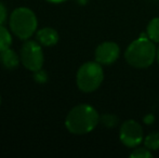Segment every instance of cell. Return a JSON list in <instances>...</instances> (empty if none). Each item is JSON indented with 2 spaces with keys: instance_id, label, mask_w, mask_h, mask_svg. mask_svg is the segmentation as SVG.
I'll return each mask as SVG.
<instances>
[{
  "instance_id": "obj_5",
  "label": "cell",
  "mask_w": 159,
  "mask_h": 158,
  "mask_svg": "<svg viewBox=\"0 0 159 158\" xmlns=\"http://www.w3.org/2000/svg\"><path fill=\"white\" fill-rule=\"evenodd\" d=\"M21 63L30 72L40 70L43 65V52L39 43L36 41H27L23 44L20 53Z\"/></svg>"
},
{
  "instance_id": "obj_1",
  "label": "cell",
  "mask_w": 159,
  "mask_h": 158,
  "mask_svg": "<svg viewBox=\"0 0 159 158\" xmlns=\"http://www.w3.org/2000/svg\"><path fill=\"white\" fill-rule=\"evenodd\" d=\"M100 116L95 108L88 104L77 105L67 114L65 127L73 134H86L98 126Z\"/></svg>"
},
{
  "instance_id": "obj_9",
  "label": "cell",
  "mask_w": 159,
  "mask_h": 158,
  "mask_svg": "<svg viewBox=\"0 0 159 158\" xmlns=\"http://www.w3.org/2000/svg\"><path fill=\"white\" fill-rule=\"evenodd\" d=\"M0 62H1V64L6 68L13 70V68L17 67V65L21 62V59H20V56L14 51L9 48L7 50L0 52Z\"/></svg>"
},
{
  "instance_id": "obj_16",
  "label": "cell",
  "mask_w": 159,
  "mask_h": 158,
  "mask_svg": "<svg viewBox=\"0 0 159 158\" xmlns=\"http://www.w3.org/2000/svg\"><path fill=\"white\" fill-rule=\"evenodd\" d=\"M7 19V9L2 2H0V25L4 23Z\"/></svg>"
},
{
  "instance_id": "obj_17",
  "label": "cell",
  "mask_w": 159,
  "mask_h": 158,
  "mask_svg": "<svg viewBox=\"0 0 159 158\" xmlns=\"http://www.w3.org/2000/svg\"><path fill=\"white\" fill-rule=\"evenodd\" d=\"M154 115H152V114H148V115H146V116L144 117V121H145V124H153L154 122Z\"/></svg>"
},
{
  "instance_id": "obj_12",
  "label": "cell",
  "mask_w": 159,
  "mask_h": 158,
  "mask_svg": "<svg viewBox=\"0 0 159 158\" xmlns=\"http://www.w3.org/2000/svg\"><path fill=\"white\" fill-rule=\"evenodd\" d=\"M144 144L148 150H159V132H153L145 138Z\"/></svg>"
},
{
  "instance_id": "obj_8",
  "label": "cell",
  "mask_w": 159,
  "mask_h": 158,
  "mask_svg": "<svg viewBox=\"0 0 159 158\" xmlns=\"http://www.w3.org/2000/svg\"><path fill=\"white\" fill-rule=\"evenodd\" d=\"M37 40L40 44L46 47H52L59 41V34L55 29L51 27L41 28L37 33Z\"/></svg>"
},
{
  "instance_id": "obj_14",
  "label": "cell",
  "mask_w": 159,
  "mask_h": 158,
  "mask_svg": "<svg viewBox=\"0 0 159 158\" xmlns=\"http://www.w3.org/2000/svg\"><path fill=\"white\" fill-rule=\"evenodd\" d=\"M130 157L133 158H149L152 157V153L149 152L148 148L145 147H141V148H136L134 150V152H132L130 154Z\"/></svg>"
},
{
  "instance_id": "obj_20",
  "label": "cell",
  "mask_w": 159,
  "mask_h": 158,
  "mask_svg": "<svg viewBox=\"0 0 159 158\" xmlns=\"http://www.w3.org/2000/svg\"><path fill=\"white\" fill-rule=\"evenodd\" d=\"M156 57H157V61H158V63H159V48L157 49V56H156Z\"/></svg>"
},
{
  "instance_id": "obj_13",
  "label": "cell",
  "mask_w": 159,
  "mask_h": 158,
  "mask_svg": "<svg viewBox=\"0 0 159 158\" xmlns=\"http://www.w3.org/2000/svg\"><path fill=\"white\" fill-rule=\"evenodd\" d=\"M100 121L106 128H114V127L117 126L118 118L113 114H105L100 118Z\"/></svg>"
},
{
  "instance_id": "obj_11",
  "label": "cell",
  "mask_w": 159,
  "mask_h": 158,
  "mask_svg": "<svg viewBox=\"0 0 159 158\" xmlns=\"http://www.w3.org/2000/svg\"><path fill=\"white\" fill-rule=\"evenodd\" d=\"M12 44V37L9 30L0 25V52L9 49Z\"/></svg>"
},
{
  "instance_id": "obj_3",
  "label": "cell",
  "mask_w": 159,
  "mask_h": 158,
  "mask_svg": "<svg viewBox=\"0 0 159 158\" xmlns=\"http://www.w3.org/2000/svg\"><path fill=\"white\" fill-rule=\"evenodd\" d=\"M37 17L28 8H17L10 16V28L20 39H28L37 29Z\"/></svg>"
},
{
  "instance_id": "obj_6",
  "label": "cell",
  "mask_w": 159,
  "mask_h": 158,
  "mask_svg": "<svg viewBox=\"0 0 159 158\" xmlns=\"http://www.w3.org/2000/svg\"><path fill=\"white\" fill-rule=\"evenodd\" d=\"M120 141L128 147H135L143 141V130L135 120H127L120 128Z\"/></svg>"
},
{
  "instance_id": "obj_21",
  "label": "cell",
  "mask_w": 159,
  "mask_h": 158,
  "mask_svg": "<svg viewBox=\"0 0 159 158\" xmlns=\"http://www.w3.org/2000/svg\"><path fill=\"white\" fill-rule=\"evenodd\" d=\"M0 103H1V100H0Z\"/></svg>"
},
{
  "instance_id": "obj_4",
  "label": "cell",
  "mask_w": 159,
  "mask_h": 158,
  "mask_svg": "<svg viewBox=\"0 0 159 158\" xmlns=\"http://www.w3.org/2000/svg\"><path fill=\"white\" fill-rule=\"evenodd\" d=\"M104 79L103 68L98 62H87L82 64L77 73V86L82 92H93L101 86Z\"/></svg>"
},
{
  "instance_id": "obj_19",
  "label": "cell",
  "mask_w": 159,
  "mask_h": 158,
  "mask_svg": "<svg viewBox=\"0 0 159 158\" xmlns=\"http://www.w3.org/2000/svg\"><path fill=\"white\" fill-rule=\"evenodd\" d=\"M79 4H87L89 2V0H76Z\"/></svg>"
},
{
  "instance_id": "obj_18",
  "label": "cell",
  "mask_w": 159,
  "mask_h": 158,
  "mask_svg": "<svg viewBox=\"0 0 159 158\" xmlns=\"http://www.w3.org/2000/svg\"><path fill=\"white\" fill-rule=\"evenodd\" d=\"M48 2H51V3H62V2L66 1V0H46Z\"/></svg>"
},
{
  "instance_id": "obj_7",
  "label": "cell",
  "mask_w": 159,
  "mask_h": 158,
  "mask_svg": "<svg viewBox=\"0 0 159 158\" xmlns=\"http://www.w3.org/2000/svg\"><path fill=\"white\" fill-rule=\"evenodd\" d=\"M120 49L117 43L106 41L98 44L95 50V61L100 64L109 65L119 57Z\"/></svg>"
},
{
  "instance_id": "obj_10",
  "label": "cell",
  "mask_w": 159,
  "mask_h": 158,
  "mask_svg": "<svg viewBox=\"0 0 159 158\" xmlns=\"http://www.w3.org/2000/svg\"><path fill=\"white\" fill-rule=\"evenodd\" d=\"M146 34L153 42H159V17L153 19L147 25Z\"/></svg>"
},
{
  "instance_id": "obj_15",
  "label": "cell",
  "mask_w": 159,
  "mask_h": 158,
  "mask_svg": "<svg viewBox=\"0 0 159 158\" xmlns=\"http://www.w3.org/2000/svg\"><path fill=\"white\" fill-rule=\"evenodd\" d=\"M34 79L38 84H46L47 80H48V74H47L46 70L40 68V70L34 72Z\"/></svg>"
},
{
  "instance_id": "obj_2",
  "label": "cell",
  "mask_w": 159,
  "mask_h": 158,
  "mask_svg": "<svg viewBox=\"0 0 159 158\" xmlns=\"http://www.w3.org/2000/svg\"><path fill=\"white\" fill-rule=\"evenodd\" d=\"M157 56V49L154 42L148 39L147 34H142L127 48L125 57L128 64L136 68H146L154 63Z\"/></svg>"
}]
</instances>
